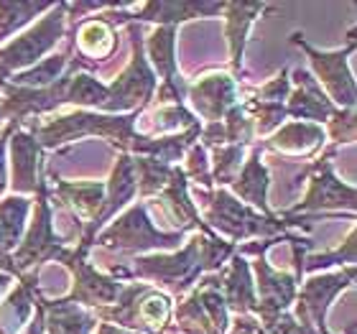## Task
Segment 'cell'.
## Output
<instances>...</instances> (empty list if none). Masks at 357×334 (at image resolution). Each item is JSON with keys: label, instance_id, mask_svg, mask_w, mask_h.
Masks as SVG:
<instances>
[{"label": "cell", "instance_id": "obj_3", "mask_svg": "<svg viewBox=\"0 0 357 334\" xmlns=\"http://www.w3.org/2000/svg\"><path fill=\"white\" fill-rule=\"evenodd\" d=\"M112 31L105 21H89L79 29V49L82 54L92 56V59H100V56H107L112 52Z\"/></svg>", "mask_w": 357, "mask_h": 334}, {"label": "cell", "instance_id": "obj_1", "mask_svg": "<svg viewBox=\"0 0 357 334\" xmlns=\"http://www.w3.org/2000/svg\"><path fill=\"white\" fill-rule=\"evenodd\" d=\"M61 29V15L54 13L49 15L38 29H33L31 33L21 36L15 44H10L6 52H0V72H10L15 67H26L31 61L41 56V54L49 49V46L56 41Z\"/></svg>", "mask_w": 357, "mask_h": 334}, {"label": "cell", "instance_id": "obj_2", "mask_svg": "<svg viewBox=\"0 0 357 334\" xmlns=\"http://www.w3.org/2000/svg\"><path fill=\"white\" fill-rule=\"evenodd\" d=\"M309 49V46H306ZM309 54L314 56V67L319 69V77L327 82V87L332 89V95L340 105H352L355 100V89H352L350 75L344 72V54H317L309 49Z\"/></svg>", "mask_w": 357, "mask_h": 334}]
</instances>
